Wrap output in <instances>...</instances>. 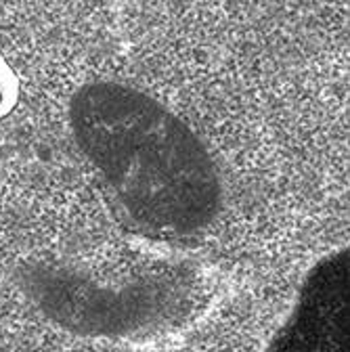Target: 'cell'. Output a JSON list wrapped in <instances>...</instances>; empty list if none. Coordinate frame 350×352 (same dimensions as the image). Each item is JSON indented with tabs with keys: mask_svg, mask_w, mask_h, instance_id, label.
<instances>
[{
	"mask_svg": "<svg viewBox=\"0 0 350 352\" xmlns=\"http://www.w3.org/2000/svg\"><path fill=\"white\" fill-rule=\"evenodd\" d=\"M84 352H91V350H84Z\"/></svg>",
	"mask_w": 350,
	"mask_h": 352,
	"instance_id": "cell-5",
	"label": "cell"
},
{
	"mask_svg": "<svg viewBox=\"0 0 350 352\" xmlns=\"http://www.w3.org/2000/svg\"><path fill=\"white\" fill-rule=\"evenodd\" d=\"M76 141L124 223L147 237L189 239L223 208V181L195 132L153 97L93 82L72 99Z\"/></svg>",
	"mask_w": 350,
	"mask_h": 352,
	"instance_id": "cell-1",
	"label": "cell"
},
{
	"mask_svg": "<svg viewBox=\"0 0 350 352\" xmlns=\"http://www.w3.org/2000/svg\"><path fill=\"white\" fill-rule=\"evenodd\" d=\"M34 294L45 313L84 338L147 340L185 321L199 300L193 264L137 258L111 269L55 262L36 269Z\"/></svg>",
	"mask_w": 350,
	"mask_h": 352,
	"instance_id": "cell-2",
	"label": "cell"
},
{
	"mask_svg": "<svg viewBox=\"0 0 350 352\" xmlns=\"http://www.w3.org/2000/svg\"><path fill=\"white\" fill-rule=\"evenodd\" d=\"M19 99V82L7 59L0 55V120H3Z\"/></svg>",
	"mask_w": 350,
	"mask_h": 352,
	"instance_id": "cell-4",
	"label": "cell"
},
{
	"mask_svg": "<svg viewBox=\"0 0 350 352\" xmlns=\"http://www.w3.org/2000/svg\"><path fill=\"white\" fill-rule=\"evenodd\" d=\"M346 256L325 260L311 277L273 352H348Z\"/></svg>",
	"mask_w": 350,
	"mask_h": 352,
	"instance_id": "cell-3",
	"label": "cell"
}]
</instances>
